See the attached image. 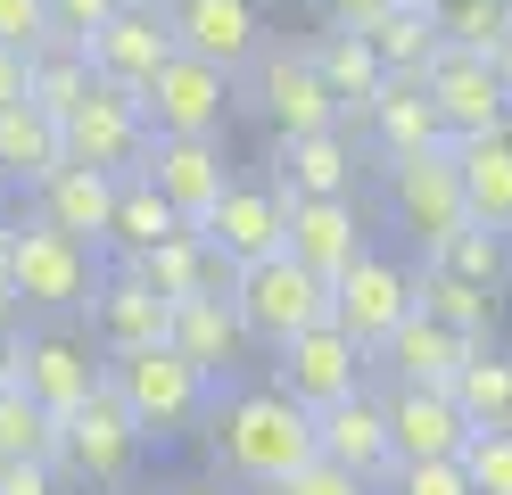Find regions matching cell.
Returning <instances> with one entry per match:
<instances>
[{"instance_id":"obj_1","label":"cell","mask_w":512,"mask_h":495,"mask_svg":"<svg viewBox=\"0 0 512 495\" xmlns=\"http://www.w3.org/2000/svg\"><path fill=\"white\" fill-rule=\"evenodd\" d=\"M207 454H215V471L232 487L265 495L290 471H306L323 446H314V413L290 405V396L265 380V388H223L207 405Z\"/></svg>"},{"instance_id":"obj_2","label":"cell","mask_w":512,"mask_h":495,"mask_svg":"<svg viewBox=\"0 0 512 495\" xmlns=\"http://www.w3.org/2000/svg\"><path fill=\"white\" fill-rule=\"evenodd\" d=\"M100 248L67 240V231H50L42 215H0V289L17 297V314H42V322H67L91 306V289H100Z\"/></svg>"},{"instance_id":"obj_3","label":"cell","mask_w":512,"mask_h":495,"mask_svg":"<svg viewBox=\"0 0 512 495\" xmlns=\"http://www.w3.org/2000/svg\"><path fill=\"white\" fill-rule=\"evenodd\" d=\"M108 388H116V405L141 421L149 446H174V438H190V429H207V405L223 396V380H207L199 363L174 355L166 339L133 347V355H108Z\"/></svg>"},{"instance_id":"obj_4","label":"cell","mask_w":512,"mask_h":495,"mask_svg":"<svg viewBox=\"0 0 512 495\" xmlns=\"http://www.w3.org/2000/svg\"><path fill=\"white\" fill-rule=\"evenodd\" d=\"M141 454H149V438H141V421L116 405L108 380L91 388L75 413H58V471H67L75 487H91V495L141 487Z\"/></svg>"},{"instance_id":"obj_5","label":"cell","mask_w":512,"mask_h":495,"mask_svg":"<svg viewBox=\"0 0 512 495\" xmlns=\"http://www.w3.org/2000/svg\"><path fill=\"white\" fill-rule=\"evenodd\" d=\"M232 306H240L248 347H281V339H298V330L331 322V281L314 273V264H298L290 248H273V256H256V264L232 273Z\"/></svg>"},{"instance_id":"obj_6","label":"cell","mask_w":512,"mask_h":495,"mask_svg":"<svg viewBox=\"0 0 512 495\" xmlns=\"http://www.w3.org/2000/svg\"><path fill=\"white\" fill-rule=\"evenodd\" d=\"M232 91H240V108H256L273 132H323V124H339V99L323 83V66H314V50L281 42V33H265V50L232 75Z\"/></svg>"},{"instance_id":"obj_7","label":"cell","mask_w":512,"mask_h":495,"mask_svg":"<svg viewBox=\"0 0 512 495\" xmlns=\"http://www.w3.org/2000/svg\"><path fill=\"white\" fill-rule=\"evenodd\" d=\"M380 190H389V223H397L422 256L446 240V231L471 223V207H463V174H455V141L413 149V157H389V165H380Z\"/></svg>"},{"instance_id":"obj_8","label":"cell","mask_w":512,"mask_h":495,"mask_svg":"<svg viewBox=\"0 0 512 495\" xmlns=\"http://www.w3.org/2000/svg\"><path fill=\"white\" fill-rule=\"evenodd\" d=\"M265 355H273V388L290 405H306V413H323V405H339V396H356L372 380V355L339 322H314V330H298V339H281Z\"/></svg>"},{"instance_id":"obj_9","label":"cell","mask_w":512,"mask_h":495,"mask_svg":"<svg viewBox=\"0 0 512 495\" xmlns=\"http://www.w3.org/2000/svg\"><path fill=\"white\" fill-rule=\"evenodd\" d=\"M133 99H141L149 132H207V141H223V124H232V108H240L232 75L207 66V58H190V50H174Z\"/></svg>"},{"instance_id":"obj_10","label":"cell","mask_w":512,"mask_h":495,"mask_svg":"<svg viewBox=\"0 0 512 495\" xmlns=\"http://www.w3.org/2000/svg\"><path fill=\"white\" fill-rule=\"evenodd\" d=\"M58 132H67V157L100 165V174H141V157H149V116H141V99L116 91V83H91L75 108L58 116Z\"/></svg>"},{"instance_id":"obj_11","label":"cell","mask_w":512,"mask_h":495,"mask_svg":"<svg viewBox=\"0 0 512 495\" xmlns=\"http://www.w3.org/2000/svg\"><path fill=\"white\" fill-rule=\"evenodd\" d=\"M422 91H430V108H438V124L455 132H496V124H512V91H504V75H496V58L488 50H463V42H438V58L422 66Z\"/></svg>"},{"instance_id":"obj_12","label":"cell","mask_w":512,"mask_h":495,"mask_svg":"<svg viewBox=\"0 0 512 495\" xmlns=\"http://www.w3.org/2000/svg\"><path fill=\"white\" fill-rule=\"evenodd\" d=\"M413 314V264L405 256H380V248H364L356 264H347V273L331 281V322L347 330V339H356L364 355L389 339V330Z\"/></svg>"},{"instance_id":"obj_13","label":"cell","mask_w":512,"mask_h":495,"mask_svg":"<svg viewBox=\"0 0 512 495\" xmlns=\"http://www.w3.org/2000/svg\"><path fill=\"white\" fill-rule=\"evenodd\" d=\"M199 231L215 240V256L240 273V264H256V256L281 248V231H290V190H281L273 174H232Z\"/></svg>"},{"instance_id":"obj_14","label":"cell","mask_w":512,"mask_h":495,"mask_svg":"<svg viewBox=\"0 0 512 495\" xmlns=\"http://www.w3.org/2000/svg\"><path fill=\"white\" fill-rule=\"evenodd\" d=\"M108 380V355L91 347V339H75V330H17V388L34 396V405H50V413H75L91 388Z\"/></svg>"},{"instance_id":"obj_15","label":"cell","mask_w":512,"mask_h":495,"mask_svg":"<svg viewBox=\"0 0 512 495\" xmlns=\"http://www.w3.org/2000/svg\"><path fill=\"white\" fill-rule=\"evenodd\" d=\"M141 174L157 182V198H166L182 223H207V207L223 198V182H232V157H223V141H207V132H149Z\"/></svg>"},{"instance_id":"obj_16","label":"cell","mask_w":512,"mask_h":495,"mask_svg":"<svg viewBox=\"0 0 512 495\" xmlns=\"http://www.w3.org/2000/svg\"><path fill=\"white\" fill-rule=\"evenodd\" d=\"M273 182L290 198H356L364 182V141L347 124H323V132H273Z\"/></svg>"},{"instance_id":"obj_17","label":"cell","mask_w":512,"mask_h":495,"mask_svg":"<svg viewBox=\"0 0 512 495\" xmlns=\"http://www.w3.org/2000/svg\"><path fill=\"white\" fill-rule=\"evenodd\" d=\"M91 75L116 83V91H141L157 66L174 58V25H166V0H116V17L91 33Z\"/></svg>"},{"instance_id":"obj_18","label":"cell","mask_w":512,"mask_h":495,"mask_svg":"<svg viewBox=\"0 0 512 495\" xmlns=\"http://www.w3.org/2000/svg\"><path fill=\"white\" fill-rule=\"evenodd\" d=\"M166 25H174V50L223 66V75H240L265 50V0H166Z\"/></svg>"},{"instance_id":"obj_19","label":"cell","mask_w":512,"mask_h":495,"mask_svg":"<svg viewBox=\"0 0 512 495\" xmlns=\"http://www.w3.org/2000/svg\"><path fill=\"white\" fill-rule=\"evenodd\" d=\"M314 446H323V462H339V471H356V479H389L397 471V446H389V396H380L372 380L356 396H339V405L314 413Z\"/></svg>"},{"instance_id":"obj_20","label":"cell","mask_w":512,"mask_h":495,"mask_svg":"<svg viewBox=\"0 0 512 495\" xmlns=\"http://www.w3.org/2000/svg\"><path fill=\"white\" fill-rule=\"evenodd\" d=\"M166 347L190 355L207 380L232 388V372L248 363V330H240V306H232V289H199V297H174L166 306Z\"/></svg>"},{"instance_id":"obj_21","label":"cell","mask_w":512,"mask_h":495,"mask_svg":"<svg viewBox=\"0 0 512 495\" xmlns=\"http://www.w3.org/2000/svg\"><path fill=\"white\" fill-rule=\"evenodd\" d=\"M471 347H479V339H463V330H446L438 314L413 306L389 339L372 347V372L389 380V388H455V372H463Z\"/></svg>"},{"instance_id":"obj_22","label":"cell","mask_w":512,"mask_h":495,"mask_svg":"<svg viewBox=\"0 0 512 495\" xmlns=\"http://www.w3.org/2000/svg\"><path fill=\"white\" fill-rule=\"evenodd\" d=\"M281 248H290L298 264H314L323 281H339L347 264L372 248L364 198H290V231H281Z\"/></svg>"},{"instance_id":"obj_23","label":"cell","mask_w":512,"mask_h":495,"mask_svg":"<svg viewBox=\"0 0 512 495\" xmlns=\"http://www.w3.org/2000/svg\"><path fill=\"white\" fill-rule=\"evenodd\" d=\"M83 314H91V347H100V355H133V347L166 339V297H157L133 264H108Z\"/></svg>"},{"instance_id":"obj_24","label":"cell","mask_w":512,"mask_h":495,"mask_svg":"<svg viewBox=\"0 0 512 495\" xmlns=\"http://www.w3.org/2000/svg\"><path fill=\"white\" fill-rule=\"evenodd\" d=\"M389 396V446L397 462H455L471 438V413L455 405V388H380Z\"/></svg>"},{"instance_id":"obj_25","label":"cell","mask_w":512,"mask_h":495,"mask_svg":"<svg viewBox=\"0 0 512 495\" xmlns=\"http://www.w3.org/2000/svg\"><path fill=\"white\" fill-rule=\"evenodd\" d=\"M108 207H116V174H100V165H58L50 182H34L25 190V215H42L50 231H67V240H83V248H100L108 240Z\"/></svg>"},{"instance_id":"obj_26","label":"cell","mask_w":512,"mask_h":495,"mask_svg":"<svg viewBox=\"0 0 512 495\" xmlns=\"http://www.w3.org/2000/svg\"><path fill=\"white\" fill-rule=\"evenodd\" d=\"M364 149L389 165V157H413V149H438V141H455V132L438 124V108H430V91H422V75H389L380 83V99L364 108Z\"/></svg>"},{"instance_id":"obj_27","label":"cell","mask_w":512,"mask_h":495,"mask_svg":"<svg viewBox=\"0 0 512 495\" xmlns=\"http://www.w3.org/2000/svg\"><path fill=\"white\" fill-rule=\"evenodd\" d=\"M306 50H314V66H323V83H331V99H339V124L356 132V124H364V108L380 99V83H389L380 50L364 42L356 25H323V33H306Z\"/></svg>"},{"instance_id":"obj_28","label":"cell","mask_w":512,"mask_h":495,"mask_svg":"<svg viewBox=\"0 0 512 495\" xmlns=\"http://www.w3.org/2000/svg\"><path fill=\"white\" fill-rule=\"evenodd\" d=\"M133 273L166 297V306H174V297H199V289H232V264L215 256V240H207L199 223H182V231H166L157 248H141Z\"/></svg>"},{"instance_id":"obj_29","label":"cell","mask_w":512,"mask_h":495,"mask_svg":"<svg viewBox=\"0 0 512 495\" xmlns=\"http://www.w3.org/2000/svg\"><path fill=\"white\" fill-rule=\"evenodd\" d=\"M455 174H463V207H471V223L512 231V124H496V132H463V141H455Z\"/></svg>"},{"instance_id":"obj_30","label":"cell","mask_w":512,"mask_h":495,"mask_svg":"<svg viewBox=\"0 0 512 495\" xmlns=\"http://www.w3.org/2000/svg\"><path fill=\"white\" fill-rule=\"evenodd\" d=\"M58 165H67V132H58V116H50V108H34V99L0 108V174H9V190L50 182Z\"/></svg>"},{"instance_id":"obj_31","label":"cell","mask_w":512,"mask_h":495,"mask_svg":"<svg viewBox=\"0 0 512 495\" xmlns=\"http://www.w3.org/2000/svg\"><path fill=\"white\" fill-rule=\"evenodd\" d=\"M413 306L438 314L446 330H463V339H496L504 330V289L455 281V273H438V264H413Z\"/></svg>"},{"instance_id":"obj_32","label":"cell","mask_w":512,"mask_h":495,"mask_svg":"<svg viewBox=\"0 0 512 495\" xmlns=\"http://www.w3.org/2000/svg\"><path fill=\"white\" fill-rule=\"evenodd\" d=\"M166 231H182V215L157 198V182H149V174H116V207H108V240H100V256L133 264L141 248L166 240Z\"/></svg>"},{"instance_id":"obj_33","label":"cell","mask_w":512,"mask_h":495,"mask_svg":"<svg viewBox=\"0 0 512 495\" xmlns=\"http://www.w3.org/2000/svg\"><path fill=\"white\" fill-rule=\"evenodd\" d=\"M364 42L380 50V66H389V75H422V66L438 58V0H389V9H380L372 25H364Z\"/></svg>"},{"instance_id":"obj_34","label":"cell","mask_w":512,"mask_h":495,"mask_svg":"<svg viewBox=\"0 0 512 495\" xmlns=\"http://www.w3.org/2000/svg\"><path fill=\"white\" fill-rule=\"evenodd\" d=\"M455 405L471 413V429H512V347L479 339L455 372Z\"/></svg>"},{"instance_id":"obj_35","label":"cell","mask_w":512,"mask_h":495,"mask_svg":"<svg viewBox=\"0 0 512 495\" xmlns=\"http://www.w3.org/2000/svg\"><path fill=\"white\" fill-rule=\"evenodd\" d=\"M91 83H100V75H91V50L75 42V33H50V42L34 50V66H25V99L50 108V116H67Z\"/></svg>"},{"instance_id":"obj_36","label":"cell","mask_w":512,"mask_h":495,"mask_svg":"<svg viewBox=\"0 0 512 495\" xmlns=\"http://www.w3.org/2000/svg\"><path fill=\"white\" fill-rule=\"evenodd\" d=\"M422 264H438V273H455V281H479V289H504L512 281V231L463 223V231H446Z\"/></svg>"},{"instance_id":"obj_37","label":"cell","mask_w":512,"mask_h":495,"mask_svg":"<svg viewBox=\"0 0 512 495\" xmlns=\"http://www.w3.org/2000/svg\"><path fill=\"white\" fill-rule=\"evenodd\" d=\"M34 454L58 462V413L34 405V396L9 380V388H0V462H34Z\"/></svg>"},{"instance_id":"obj_38","label":"cell","mask_w":512,"mask_h":495,"mask_svg":"<svg viewBox=\"0 0 512 495\" xmlns=\"http://www.w3.org/2000/svg\"><path fill=\"white\" fill-rule=\"evenodd\" d=\"M438 33L463 50H504L512 42V0H438Z\"/></svg>"},{"instance_id":"obj_39","label":"cell","mask_w":512,"mask_h":495,"mask_svg":"<svg viewBox=\"0 0 512 495\" xmlns=\"http://www.w3.org/2000/svg\"><path fill=\"white\" fill-rule=\"evenodd\" d=\"M455 462H463L471 495H512V429H471Z\"/></svg>"},{"instance_id":"obj_40","label":"cell","mask_w":512,"mask_h":495,"mask_svg":"<svg viewBox=\"0 0 512 495\" xmlns=\"http://www.w3.org/2000/svg\"><path fill=\"white\" fill-rule=\"evenodd\" d=\"M380 495H471V479H463V462H397L380 479Z\"/></svg>"},{"instance_id":"obj_41","label":"cell","mask_w":512,"mask_h":495,"mask_svg":"<svg viewBox=\"0 0 512 495\" xmlns=\"http://www.w3.org/2000/svg\"><path fill=\"white\" fill-rule=\"evenodd\" d=\"M265 495H380V487H372V479H356V471H339V462H323V454H314L306 471H290V479H281V487H265Z\"/></svg>"},{"instance_id":"obj_42","label":"cell","mask_w":512,"mask_h":495,"mask_svg":"<svg viewBox=\"0 0 512 495\" xmlns=\"http://www.w3.org/2000/svg\"><path fill=\"white\" fill-rule=\"evenodd\" d=\"M50 0H0V42H9V50H42L50 42Z\"/></svg>"},{"instance_id":"obj_43","label":"cell","mask_w":512,"mask_h":495,"mask_svg":"<svg viewBox=\"0 0 512 495\" xmlns=\"http://www.w3.org/2000/svg\"><path fill=\"white\" fill-rule=\"evenodd\" d=\"M0 495H67V471H58L50 454H34V462H0Z\"/></svg>"},{"instance_id":"obj_44","label":"cell","mask_w":512,"mask_h":495,"mask_svg":"<svg viewBox=\"0 0 512 495\" xmlns=\"http://www.w3.org/2000/svg\"><path fill=\"white\" fill-rule=\"evenodd\" d=\"M108 17H116V0H50V25H58V33H75V42H91Z\"/></svg>"},{"instance_id":"obj_45","label":"cell","mask_w":512,"mask_h":495,"mask_svg":"<svg viewBox=\"0 0 512 495\" xmlns=\"http://www.w3.org/2000/svg\"><path fill=\"white\" fill-rule=\"evenodd\" d=\"M25 66H34V50H9V42H0V108H17V99H25Z\"/></svg>"},{"instance_id":"obj_46","label":"cell","mask_w":512,"mask_h":495,"mask_svg":"<svg viewBox=\"0 0 512 495\" xmlns=\"http://www.w3.org/2000/svg\"><path fill=\"white\" fill-rule=\"evenodd\" d=\"M314 9H323V25H356V33H364L389 0H314Z\"/></svg>"},{"instance_id":"obj_47","label":"cell","mask_w":512,"mask_h":495,"mask_svg":"<svg viewBox=\"0 0 512 495\" xmlns=\"http://www.w3.org/2000/svg\"><path fill=\"white\" fill-rule=\"evenodd\" d=\"M17 380V322H0V388Z\"/></svg>"},{"instance_id":"obj_48","label":"cell","mask_w":512,"mask_h":495,"mask_svg":"<svg viewBox=\"0 0 512 495\" xmlns=\"http://www.w3.org/2000/svg\"><path fill=\"white\" fill-rule=\"evenodd\" d=\"M157 495H223L215 479H182V487H157Z\"/></svg>"},{"instance_id":"obj_49","label":"cell","mask_w":512,"mask_h":495,"mask_svg":"<svg viewBox=\"0 0 512 495\" xmlns=\"http://www.w3.org/2000/svg\"><path fill=\"white\" fill-rule=\"evenodd\" d=\"M496 75H504V91H512V42H504V50H496Z\"/></svg>"},{"instance_id":"obj_50","label":"cell","mask_w":512,"mask_h":495,"mask_svg":"<svg viewBox=\"0 0 512 495\" xmlns=\"http://www.w3.org/2000/svg\"><path fill=\"white\" fill-rule=\"evenodd\" d=\"M0 322H17V297H9V289H0Z\"/></svg>"},{"instance_id":"obj_51","label":"cell","mask_w":512,"mask_h":495,"mask_svg":"<svg viewBox=\"0 0 512 495\" xmlns=\"http://www.w3.org/2000/svg\"><path fill=\"white\" fill-rule=\"evenodd\" d=\"M0 207H9V174H0Z\"/></svg>"},{"instance_id":"obj_52","label":"cell","mask_w":512,"mask_h":495,"mask_svg":"<svg viewBox=\"0 0 512 495\" xmlns=\"http://www.w3.org/2000/svg\"><path fill=\"white\" fill-rule=\"evenodd\" d=\"M124 495H141V487H124Z\"/></svg>"}]
</instances>
